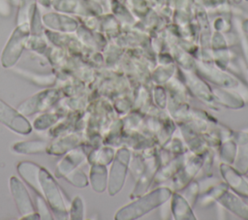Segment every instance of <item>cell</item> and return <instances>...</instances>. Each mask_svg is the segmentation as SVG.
Masks as SVG:
<instances>
[{
	"label": "cell",
	"mask_w": 248,
	"mask_h": 220,
	"mask_svg": "<svg viewBox=\"0 0 248 220\" xmlns=\"http://www.w3.org/2000/svg\"><path fill=\"white\" fill-rule=\"evenodd\" d=\"M17 172L20 176L45 198L50 209L57 219L68 218V209L64 194L49 172L33 162L22 161L17 164Z\"/></svg>",
	"instance_id": "cell-1"
},
{
	"label": "cell",
	"mask_w": 248,
	"mask_h": 220,
	"mask_svg": "<svg viewBox=\"0 0 248 220\" xmlns=\"http://www.w3.org/2000/svg\"><path fill=\"white\" fill-rule=\"evenodd\" d=\"M30 36V27L28 22L18 24L10 39L8 40L1 55V64L4 68H12L20 58L26 42Z\"/></svg>",
	"instance_id": "cell-2"
},
{
	"label": "cell",
	"mask_w": 248,
	"mask_h": 220,
	"mask_svg": "<svg viewBox=\"0 0 248 220\" xmlns=\"http://www.w3.org/2000/svg\"><path fill=\"white\" fill-rule=\"evenodd\" d=\"M61 91L57 89L43 90L22 102L17 110L23 115H31L52 107L61 98Z\"/></svg>",
	"instance_id": "cell-3"
},
{
	"label": "cell",
	"mask_w": 248,
	"mask_h": 220,
	"mask_svg": "<svg viewBox=\"0 0 248 220\" xmlns=\"http://www.w3.org/2000/svg\"><path fill=\"white\" fill-rule=\"evenodd\" d=\"M0 122L19 135H28L32 132V126L24 115L2 99H0Z\"/></svg>",
	"instance_id": "cell-4"
},
{
	"label": "cell",
	"mask_w": 248,
	"mask_h": 220,
	"mask_svg": "<svg viewBox=\"0 0 248 220\" xmlns=\"http://www.w3.org/2000/svg\"><path fill=\"white\" fill-rule=\"evenodd\" d=\"M10 189L16 205L22 217L36 212L26 187L16 176L13 175L10 178Z\"/></svg>",
	"instance_id": "cell-5"
},
{
	"label": "cell",
	"mask_w": 248,
	"mask_h": 220,
	"mask_svg": "<svg viewBox=\"0 0 248 220\" xmlns=\"http://www.w3.org/2000/svg\"><path fill=\"white\" fill-rule=\"evenodd\" d=\"M43 23L50 30L62 32V33H71L78 29V22L63 13H47L45 14L42 17Z\"/></svg>",
	"instance_id": "cell-6"
},
{
	"label": "cell",
	"mask_w": 248,
	"mask_h": 220,
	"mask_svg": "<svg viewBox=\"0 0 248 220\" xmlns=\"http://www.w3.org/2000/svg\"><path fill=\"white\" fill-rule=\"evenodd\" d=\"M51 7L59 13L86 15L87 7L82 0H51Z\"/></svg>",
	"instance_id": "cell-7"
},
{
	"label": "cell",
	"mask_w": 248,
	"mask_h": 220,
	"mask_svg": "<svg viewBox=\"0 0 248 220\" xmlns=\"http://www.w3.org/2000/svg\"><path fill=\"white\" fill-rule=\"evenodd\" d=\"M78 143V138L77 135H69L61 137L53 141L51 143H48L46 148V153L52 155H62L67 151L71 150Z\"/></svg>",
	"instance_id": "cell-8"
},
{
	"label": "cell",
	"mask_w": 248,
	"mask_h": 220,
	"mask_svg": "<svg viewBox=\"0 0 248 220\" xmlns=\"http://www.w3.org/2000/svg\"><path fill=\"white\" fill-rule=\"evenodd\" d=\"M48 146V142L46 141H18L14 143L12 146L13 151L19 154H38L46 152V148Z\"/></svg>",
	"instance_id": "cell-9"
},
{
	"label": "cell",
	"mask_w": 248,
	"mask_h": 220,
	"mask_svg": "<svg viewBox=\"0 0 248 220\" xmlns=\"http://www.w3.org/2000/svg\"><path fill=\"white\" fill-rule=\"evenodd\" d=\"M82 159V154L78 150L69 152L58 164L56 167L55 174L58 177H65L70 172L75 170L76 166Z\"/></svg>",
	"instance_id": "cell-10"
},
{
	"label": "cell",
	"mask_w": 248,
	"mask_h": 220,
	"mask_svg": "<svg viewBox=\"0 0 248 220\" xmlns=\"http://www.w3.org/2000/svg\"><path fill=\"white\" fill-rule=\"evenodd\" d=\"M37 2V0H18V12L16 16L17 25L28 22L29 16L38 8Z\"/></svg>",
	"instance_id": "cell-11"
},
{
	"label": "cell",
	"mask_w": 248,
	"mask_h": 220,
	"mask_svg": "<svg viewBox=\"0 0 248 220\" xmlns=\"http://www.w3.org/2000/svg\"><path fill=\"white\" fill-rule=\"evenodd\" d=\"M14 71L39 85H50V84H53L55 81L54 75H37V74H33L32 72H29L23 69H18V68L14 69Z\"/></svg>",
	"instance_id": "cell-12"
},
{
	"label": "cell",
	"mask_w": 248,
	"mask_h": 220,
	"mask_svg": "<svg viewBox=\"0 0 248 220\" xmlns=\"http://www.w3.org/2000/svg\"><path fill=\"white\" fill-rule=\"evenodd\" d=\"M60 117L61 115L58 113H44L34 120L33 126L38 131H44L55 124Z\"/></svg>",
	"instance_id": "cell-13"
},
{
	"label": "cell",
	"mask_w": 248,
	"mask_h": 220,
	"mask_svg": "<svg viewBox=\"0 0 248 220\" xmlns=\"http://www.w3.org/2000/svg\"><path fill=\"white\" fill-rule=\"evenodd\" d=\"M26 47L29 49H32L40 54H46V52L48 48L46 41L42 36L31 35V34L26 42Z\"/></svg>",
	"instance_id": "cell-14"
},
{
	"label": "cell",
	"mask_w": 248,
	"mask_h": 220,
	"mask_svg": "<svg viewBox=\"0 0 248 220\" xmlns=\"http://www.w3.org/2000/svg\"><path fill=\"white\" fill-rule=\"evenodd\" d=\"M64 178H66L69 182L78 187H83L86 185V178L79 170H73Z\"/></svg>",
	"instance_id": "cell-15"
},
{
	"label": "cell",
	"mask_w": 248,
	"mask_h": 220,
	"mask_svg": "<svg viewBox=\"0 0 248 220\" xmlns=\"http://www.w3.org/2000/svg\"><path fill=\"white\" fill-rule=\"evenodd\" d=\"M36 206H37V210H38V214L40 215L41 219H52V216L48 210V208L46 207V200L41 196H36Z\"/></svg>",
	"instance_id": "cell-16"
},
{
	"label": "cell",
	"mask_w": 248,
	"mask_h": 220,
	"mask_svg": "<svg viewBox=\"0 0 248 220\" xmlns=\"http://www.w3.org/2000/svg\"><path fill=\"white\" fill-rule=\"evenodd\" d=\"M83 214V207H82V202L79 197H76L72 203L71 208H70V215L71 218L74 220L82 219Z\"/></svg>",
	"instance_id": "cell-17"
},
{
	"label": "cell",
	"mask_w": 248,
	"mask_h": 220,
	"mask_svg": "<svg viewBox=\"0 0 248 220\" xmlns=\"http://www.w3.org/2000/svg\"><path fill=\"white\" fill-rule=\"evenodd\" d=\"M12 4L8 0H0V16H10L12 13Z\"/></svg>",
	"instance_id": "cell-18"
},
{
	"label": "cell",
	"mask_w": 248,
	"mask_h": 220,
	"mask_svg": "<svg viewBox=\"0 0 248 220\" xmlns=\"http://www.w3.org/2000/svg\"><path fill=\"white\" fill-rule=\"evenodd\" d=\"M40 5H42L45 8H50L51 7V0H37Z\"/></svg>",
	"instance_id": "cell-19"
},
{
	"label": "cell",
	"mask_w": 248,
	"mask_h": 220,
	"mask_svg": "<svg viewBox=\"0 0 248 220\" xmlns=\"http://www.w3.org/2000/svg\"><path fill=\"white\" fill-rule=\"evenodd\" d=\"M11 4H12V6H17L18 5V0H8Z\"/></svg>",
	"instance_id": "cell-20"
}]
</instances>
